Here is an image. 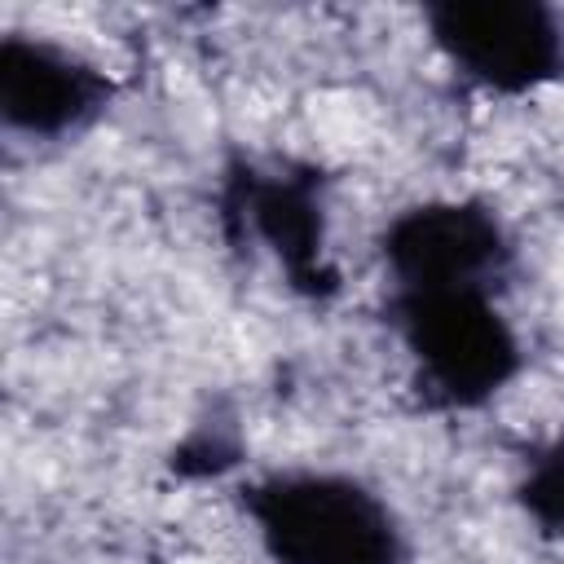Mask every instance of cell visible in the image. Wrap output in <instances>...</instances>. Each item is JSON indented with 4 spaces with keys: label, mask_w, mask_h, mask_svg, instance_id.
Wrapping results in <instances>:
<instances>
[{
    "label": "cell",
    "mask_w": 564,
    "mask_h": 564,
    "mask_svg": "<svg viewBox=\"0 0 564 564\" xmlns=\"http://www.w3.org/2000/svg\"><path fill=\"white\" fill-rule=\"evenodd\" d=\"M242 511L273 564H405L392 502L348 471L282 467L242 485Z\"/></svg>",
    "instance_id": "obj_1"
},
{
    "label": "cell",
    "mask_w": 564,
    "mask_h": 564,
    "mask_svg": "<svg viewBox=\"0 0 564 564\" xmlns=\"http://www.w3.org/2000/svg\"><path fill=\"white\" fill-rule=\"evenodd\" d=\"M388 326L414 388L436 410H480L524 366L520 335L494 291H388Z\"/></svg>",
    "instance_id": "obj_2"
},
{
    "label": "cell",
    "mask_w": 564,
    "mask_h": 564,
    "mask_svg": "<svg viewBox=\"0 0 564 564\" xmlns=\"http://www.w3.org/2000/svg\"><path fill=\"white\" fill-rule=\"evenodd\" d=\"M220 225L234 247H260L304 300H330L339 269L326 256L322 172L308 163L229 159L220 172Z\"/></svg>",
    "instance_id": "obj_3"
},
{
    "label": "cell",
    "mask_w": 564,
    "mask_h": 564,
    "mask_svg": "<svg viewBox=\"0 0 564 564\" xmlns=\"http://www.w3.org/2000/svg\"><path fill=\"white\" fill-rule=\"evenodd\" d=\"M423 22L454 75L485 93L524 97L564 79V13L542 0H436Z\"/></svg>",
    "instance_id": "obj_4"
},
{
    "label": "cell",
    "mask_w": 564,
    "mask_h": 564,
    "mask_svg": "<svg viewBox=\"0 0 564 564\" xmlns=\"http://www.w3.org/2000/svg\"><path fill=\"white\" fill-rule=\"evenodd\" d=\"M388 291H502L516 242L480 198H423L379 234Z\"/></svg>",
    "instance_id": "obj_5"
},
{
    "label": "cell",
    "mask_w": 564,
    "mask_h": 564,
    "mask_svg": "<svg viewBox=\"0 0 564 564\" xmlns=\"http://www.w3.org/2000/svg\"><path fill=\"white\" fill-rule=\"evenodd\" d=\"M115 97V79L62 40L9 31L0 35V123L31 141H66L97 123Z\"/></svg>",
    "instance_id": "obj_6"
},
{
    "label": "cell",
    "mask_w": 564,
    "mask_h": 564,
    "mask_svg": "<svg viewBox=\"0 0 564 564\" xmlns=\"http://www.w3.org/2000/svg\"><path fill=\"white\" fill-rule=\"evenodd\" d=\"M511 498L538 538L564 546V432H555L551 441L529 449V458L511 485Z\"/></svg>",
    "instance_id": "obj_7"
}]
</instances>
